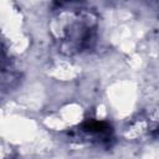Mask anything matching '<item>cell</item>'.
Returning a JSON list of instances; mask_svg holds the SVG:
<instances>
[{
  "instance_id": "1",
  "label": "cell",
  "mask_w": 159,
  "mask_h": 159,
  "mask_svg": "<svg viewBox=\"0 0 159 159\" xmlns=\"http://www.w3.org/2000/svg\"><path fill=\"white\" fill-rule=\"evenodd\" d=\"M50 29L58 50L65 55L73 56L93 47L98 19L87 7L62 5L56 9Z\"/></svg>"
},
{
  "instance_id": "2",
  "label": "cell",
  "mask_w": 159,
  "mask_h": 159,
  "mask_svg": "<svg viewBox=\"0 0 159 159\" xmlns=\"http://www.w3.org/2000/svg\"><path fill=\"white\" fill-rule=\"evenodd\" d=\"M81 130L96 140H106L111 135V125L102 120H87L81 125Z\"/></svg>"
}]
</instances>
